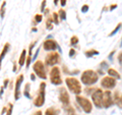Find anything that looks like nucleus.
Instances as JSON below:
<instances>
[{
  "label": "nucleus",
  "mask_w": 122,
  "mask_h": 115,
  "mask_svg": "<svg viewBox=\"0 0 122 115\" xmlns=\"http://www.w3.org/2000/svg\"><path fill=\"white\" fill-rule=\"evenodd\" d=\"M81 79L82 84H85L86 86H92V85H95V84L98 82L99 75L96 71H94L92 69H87L81 73Z\"/></svg>",
  "instance_id": "obj_1"
},
{
  "label": "nucleus",
  "mask_w": 122,
  "mask_h": 115,
  "mask_svg": "<svg viewBox=\"0 0 122 115\" xmlns=\"http://www.w3.org/2000/svg\"><path fill=\"white\" fill-rule=\"evenodd\" d=\"M65 83H66V86L68 87L69 91H71L73 94H75L76 96H77L78 94H81V83H79L76 78H66Z\"/></svg>",
  "instance_id": "obj_2"
},
{
  "label": "nucleus",
  "mask_w": 122,
  "mask_h": 115,
  "mask_svg": "<svg viewBox=\"0 0 122 115\" xmlns=\"http://www.w3.org/2000/svg\"><path fill=\"white\" fill-rule=\"evenodd\" d=\"M76 102L78 103V105L81 107L82 111H85L86 113H91L92 110H93V106H92V103L90 102L89 99L81 97V96H76Z\"/></svg>",
  "instance_id": "obj_3"
},
{
  "label": "nucleus",
  "mask_w": 122,
  "mask_h": 115,
  "mask_svg": "<svg viewBox=\"0 0 122 115\" xmlns=\"http://www.w3.org/2000/svg\"><path fill=\"white\" fill-rule=\"evenodd\" d=\"M45 89H46V83H41L39 94L34 100V105L37 107H42L45 103Z\"/></svg>",
  "instance_id": "obj_4"
},
{
  "label": "nucleus",
  "mask_w": 122,
  "mask_h": 115,
  "mask_svg": "<svg viewBox=\"0 0 122 115\" xmlns=\"http://www.w3.org/2000/svg\"><path fill=\"white\" fill-rule=\"evenodd\" d=\"M33 69L35 71V73L39 76L40 78L42 79H46L47 78V75H46V71H45V66L42 61L38 60L34 63V66H33Z\"/></svg>",
  "instance_id": "obj_5"
},
{
  "label": "nucleus",
  "mask_w": 122,
  "mask_h": 115,
  "mask_svg": "<svg viewBox=\"0 0 122 115\" xmlns=\"http://www.w3.org/2000/svg\"><path fill=\"white\" fill-rule=\"evenodd\" d=\"M50 80L53 85H61L62 84V78L60 75V70L57 66H54L50 71Z\"/></svg>",
  "instance_id": "obj_6"
},
{
  "label": "nucleus",
  "mask_w": 122,
  "mask_h": 115,
  "mask_svg": "<svg viewBox=\"0 0 122 115\" xmlns=\"http://www.w3.org/2000/svg\"><path fill=\"white\" fill-rule=\"evenodd\" d=\"M103 94L104 93L100 89H96L94 91V93L92 94V99H93V102L97 108L103 107Z\"/></svg>",
  "instance_id": "obj_7"
},
{
  "label": "nucleus",
  "mask_w": 122,
  "mask_h": 115,
  "mask_svg": "<svg viewBox=\"0 0 122 115\" xmlns=\"http://www.w3.org/2000/svg\"><path fill=\"white\" fill-rule=\"evenodd\" d=\"M60 60V56L57 52L53 51L51 53H49V54L47 55V57H46V64L49 65V66H53V65H55L59 62Z\"/></svg>",
  "instance_id": "obj_8"
},
{
  "label": "nucleus",
  "mask_w": 122,
  "mask_h": 115,
  "mask_svg": "<svg viewBox=\"0 0 122 115\" xmlns=\"http://www.w3.org/2000/svg\"><path fill=\"white\" fill-rule=\"evenodd\" d=\"M101 86L105 89L111 90L116 86V79L112 78V76H105L104 78L101 80Z\"/></svg>",
  "instance_id": "obj_9"
},
{
  "label": "nucleus",
  "mask_w": 122,
  "mask_h": 115,
  "mask_svg": "<svg viewBox=\"0 0 122 115\" xmlns=\"http://www.w3.org/2000/svg\"><path fill=\"white\" fill-rule=\"evenodd\" d=\"M113 98H112V94L110 91H106L103 94V107L104 108H109L113 105Z\"/></svg>",
  "instance_id": "obj_10"
},
{
  "label": "nucleus",
  "mask_w": 122,
  "mask_h": 115,
  "mask_svg": "<svg viewBox=\"0 0 122 115\" xmlns=\"http://www.w3.org/2000/svg\"><path fill=\"white\" fill-rule=\"evenodd\" d=\"M59 100L64 106L69 105V102H70L69 95H68L65 88H61V89H59Z\"/></svg>",
  "instance_id": "obj_11"
},
{
  "label": "nucleus",
  "mask_w": 122,
  "mask_h": 115,
  "mask_svg": "<svg viewBox=\"0 0 122 115\" xmlns=\"http://www.w3.org/2000/svg\"><path fill=\"white\" fill-rule=\"evenodd\" d=\"M22 82H24V75L20 74L16 78V82H15V92H14L15 100H18V99L20 98V86H21Z\"/></svg>",
  "instance_id": "obj_12"
},
{
  "label": "nucleus",
  "mask_w": 122,
  "mask_h": 115,
  "mask_svg": "<svg viewBox=\"0 0 122 115\" xmlns=\"http://www.w3.org/2000/svg\"><path fill=\"white\" fill-rule=\"evenodd\" d=\"M43 47L46 51H54L55 49L57 48V44H56V42L54 40H46L44 42V45H43Z\"/></svg>",
  "instance_id": "obj_13"
},
{
  "label": "nucleus",
  "mask_w": 122,
  "mask_h": 115,
  "mask_svg": "<svg viewBox=\"0 0 122 115\" xmlns=\"http://www.w3.org/2000/svg\"><path fill=\"white\" fill-rule=\"evenodd\" d=\"M26 58H28V57H26V50H25V49H24L22 52H21V54H20V59H18V64H20V67L24 65V63H25V61Z\"/></svg>",
  "instance_id": "obj_14"
},
{
  "label": "nucleus",
  "mask_w": 122,
  "mask_h": 115,
  "mask_svg": "<svg viewBox=\"0 0 122 115\" xmlns=\"http://www.w3.org/2000/svg\"><path fill=\"white\" fill-rule=\"evenodd\" d=\"M45 115H59V110L54 108V107H50L46 110Z\"/></svg>",
  "instance_id": "obj_15"
},
{
  "label": "nucleus",
  "mask_w": 122,
  "mask_h": 115,
  "mask_svg": "<svg viewBox=\"0 0 122 115\" xmlns=\"http://www.w3.org/2000/svg\"><path fill=\"white\" fill-rule=\"evenodd\" d=\"M108 74H110L109 76H112V78H118V79H119L121 78L119 72L116 71L115 69H113V68H109V69H108Z\"/></svg>",
  "instance_id": "obj_16"
},
{
  "label": "nucleus",
  "mask_w": 122,
  "mask_h": 115,
  "mask_svg": "<svg viewBox=\"0 0 122 115\" xmlns=\"http://www.w3.org/2000/svg\"><path fill=\"white\" fill-rule=\"evenodd\" d=\"M64 112H65V115H76L75 114V110L73 109V107L71 106H64Z\"/></svg>",
  "instance_id": "obj_17"
},
{
  "label": "nucleus",
  "mask_w": 122,
  "mask_h": 115,
  "mask_svg": "<svg viewBox=\"0 0 122 115\" xmlns=\"http://www.w3.org/2000/svg\"><path fill=\"white\" fill-rule=\"evenodd\" d=\"M9 47H10L9 43H6L4 45V47H3V49H2V52H1V59L4 58V56H5V54L7 53V51L9 50Z\"/></svg>",
  "instance_id": "obj_18"
},
{
  "label": "nucleus",
  "mask_w": 122,
  "mask_h": 115,
  "mask_svg": "<svg viewBox=\"0 0 122 115\" xmlns=\"http://www.w3.org/2000/svg\"><path fill=\"white\" fill-rule=\"evenodd\" d=\"M121 26H122V22H119V24H118V25L116 26V28L114 29V30L112 31V32L109 34V37H112V36H114V35H115V34L118 32V31H119V30L121 29Z\"/></svg>",
  "instance_id": "obj_19"
},
{
  "label": "nucleus",
  "mask_w": 122,
  "mask_h": 115,
  "mask_svg": "<svg viewBox=\"0 0 122 115\" xmlns=\"http://www.w3.org/2000/svg\"><path fill=\"white\" fill-rule=\"evenodd\" d=\"M53 22H54V21H53V18H48V20H47V22H46V26H46V28H47V30H49V31H51L52 29H53Z\"/></svg>",
  "instance_id": "obj_20"
},
{
  "label": "nucleus",
  "mask_w": 122,
  "mask_h": 115,
  "mask_svg": "<svg viewBox=\"0 0 122 115\" xmlns=\"http://www.w3.org/2000/svg\"><path fill=\"white\" fill-rule=\"evenodd\" d=\"M85 54H86V57H92V56H94V55H98L99 52L97 50H90V51H86Z\"/></svg>",
  "instance_id": "obj_21"
},
{
  "label": "nucleus",
  "mask_w": 122,
  "mask_h": 115,
  "mask_svg": "<svg viewBox=\"0 0 122 115\" xmlns=\"http://www.w3.org/2000/svg\"><path fill=\"white\" fill-rule=\"evenodd\" d=\"M58 14H59V17L61 18V20H66V12H65V10L64 9H60L58 11Z\"/></svg>",
  "instance_id": "obj_22"
},
{
  "label": "nucleus",
  "mask_w": 122,
  "mask_h": 115,
  "mask_svg": "<svg viewBox=\"0 0 122 115\" xmlns=\"http://www.w3.org/2000/svg\"><path fill=\"white\" fill-rule=\"evenodd\" d=\"M115 99H116V103H117V104L122 108V95L119 97V96H118V94L116 93V95H115Z\"/></svg>",
  "instance_id": "obj_23"
},
{
  "label": "nucleus",
  "mask_w": 122,
  "mask_h": 115,
  "mask_svg": "<svg viewBox=\"0 0 122 115\" xmlns=\"http://www.w3.org/2000/svg\"><path fill=\"white\" fill-rule=\"evenodd\" d=\"M52 18H53V21H54L55 25H58L59 24V20H58V18H59V14L58 13H56V12L53 13Z\"/></svg>",
  "instance_id": "obj_24"
},
{
  "label": "nucleus",
  "mask_w": 122,
  "mask_h": 115,
  "mask_svg": "<svg viewBox=\"0 0 122 115\" xmlns=\"http://www.w3.org/2000/svg\"><path fill=\"white\" fill-rule=\"evenodd\" d=\"M30 84H28V85L25 86V92H24V94H25V96L26 98H30Z\"/></svg>",
  "instance_id": "obj_25"
},
{
  "label": "nucleus",
  "mask_w": 122,
  "mask_h": 115,
  "mask_svg": "<svg viewBox=\"0 0 122 115\" xmlns=\"http://www.w3.org/2000/svg\"><path fill=\"white\" fill-rule=\"evenodd\" d=\"M77 43H78V38L76 37V36L71 37V39H70V44H71V45H76Z\"/></svg>",
  "instance_id": "obj_26"
},
{
  "label": "nucleus",
  "mask_w": 122,
  "mask_h": 115,
  "mask_svg": "<svg viewBox=\"0 0 122 115\" xmlns=\"http://www.w3.org/2000/svg\"><path fill=\"white\" fill-rule=\"evenodd\" d=\"M42 20H43V16H42L41 14H36V15H35V21H36L37 22H41Z\"/></svg>",
  "instance_id": "obj_27"
},
{
  "label": "nucleus",
  "mask_w": 122,
  "mask_h": 115,
  "mask_svg": "<svg viewBox=\"0 0 122 115\" xmlns=\"http://www.w3.org/2000/svg\"><path fill=\"white\" fill-rule=\"evenodd\" d=\"M5 4H6V2L4 1V2H3L2 3V5H1V18H3V17H4V7H5Z\"/></svg>",
  "instance_id": "obj_28"
},
{
  "label": "nucleus",
  "mask_w": 122,
  "mask_h": 115,
  "mask_svg": "<svg viewBox=\"0 0 122 115\" xmlns=\"http://www.w3.org/2000/svg\"><path fill=\"white\" fill-rule=\"evenodd\" d=\"M12 109H13V105L11 104V103H9V104H8V111H7V115H11V113H12Z\"/></svg>",
  "instance_id": "obj_29"
},
{
  "label": "nucleus",
  "mask_w": 122,
  "mask_h": 115,
  "mask_svg": "<svg viewBox=\"0 0 122 115\" xmlns=\"http://www.w3.org/2000/svg\"><path fill=\"white\" fill-rule=\"evenodd\" d=\"M46 3H47V1H46V0H43V2H42V5H41V11H42V12H44V11H45Z\"/></svg>",
  "instance_id": "obj_30"
},
{
  "label": "nucleus",
  "mask_w": 122,
  "mask_h": 115,
  "mask_svg": "<svg viewBox=\"0 0 122 115\" xmlns=\"http://www.w3.org/2000/svg\"><path fill=\"white\" fill-rule=\"evenodd\" d=\"M87 10H89V5H83L82 7H81V11H82V12H86V11Z\"/></svg>",
  "instance_id": "obj_31"
},
{
  "label": "nucleus",
  "mask_w": 122,
  "mask_h": 115,
  "mask_svg": "<svg viewBox=\"0 0 122 115\" xmlns=\"http://www.w3.org/2000/svg\"><path fill=\"white\" fill-rule=\"evenodd\" d=\"M68 55H69V57H73L75 55V50H74V49H70V50H69V54H68Z\"/></svg>",
  "instance_id": "obj_32"
},
{
  "label": "nucleus",
  "mask_w": 122,
  "mask_h": 115,
  "mask_svg": "<svg viewBox=\"0 0 122 115\" xmlns=\"http://www.w3.org/2000/svg\"><path fill=\"white\" fill-rule=\"evenodd\" d=\"M118 62L122 65V52H120L119 54H118Z\"/></svg>",
  "instance_id": "obj_33"
},
{
  "label": "nucleus",
  "mask_w": 122,
  "mask_h": 115,
  "mask_svg": "<svg viewBox=\"0 0 122 115\" xmlns=\"http://www.w3.org/2000/svg\"><path fill=\"white\" fill-rule=\"evenodd\" d=\"M60 3H61V6H65L66 5V0H60Z\"/></svg>",
  "instance_id": "obj_34"
},
{
  "label": "nucleus",
  "mask_w": 122,
  "mask_h": 115,
  "mask_svg": "<svg viewBox=\"0 0 122 115\" xmlns=\"http://www.w3.org/2000/svg\"><path fill=\"white\" fill-rule=\"evenodd\" d=\"M116 7H117V5H116V4H113V5L110 6V10H113L114 8H116Z\"/></svg>",
  "instance_id": "obj_35"
},
{
  "label": "nucleus",
  "mask_w": 122,
  "mask_h": 115,
  "mask_svg": "<svg viewBox=\"0 0 122 115\" xmlns=\"http://www.w3.org/2000/svg\"><path fill=\"white\" fill-rule=\"evenodd\" d=\"M30 78H32V80H35V79H36L35 73H32V74H30Z\"/></svg>",
  "instance_id": "obj_36"
},
{
  "label": "nucleus",
  "mask_w": 122,
  "mask_h": 115,
  "mask_svg": "<svg viewBox=\"0 0 122 115\" xmlns=\"http://www.w3.org/2000/svg\"><path fill=\"white\" fill-rule=\"evenodd\" d=\"M7 84H8V79H5V80H4V88H6Z\"/></svg>",
  "instance_id": "obj_37"
},
{
  "label": "nucleus",
  "mask_w": 122,
  "mask_h": 115,
  "mask_svg": "<svg viewBox=\"0 0 122 115\" xmlns=\"http://www.w3.org/2000/svg\"><path fill=\"white\" fill-rule=\"evenodd\" d=\"M35 115H43V113H42V111H38Z\"/></svg>",
  "instance_id": "obj_38"
},
{
  "label": "nucleus",
  "mask_w": 122,
  "mask_h": 115,
  "mask_svg": "<svg viewBox=\"0 0 122 115\" xmlns=\"http://www.w3.org/2000/svg\"><path fill=\"white\" fill-rule=\"evenodd\" d=\"M58 1H59V0H54V4L57 5V4H58Z\"/></svg>",
  "instance_id": "obj_39"
},
{
  "label": "nucleus",
  "mask_w": 122,
  "mask_h": 115,
  "mask_svg": "<svg viewBox=\"0 0 122 115\" xmlns=\"http://www.w3.org/2000/svg\"><path fill=\"white\" fill-rule=\"evenodd\" d=\"M5 111H6V107H4V108H3V109H2V114H3V113H4V112H5Z\"/></svg>",
  "instance_id": "obj_40"
},
{
  "label": "nucleus",
  "mask_w": 122,
  "mask_h": 115,
  "mask_svg": "<svg viewBox=\"0 0 122 115\" xmlns=\"http://www.w3.org/2000/svg\"><path fill=\"white\" fill-rule=\"evenodd\" d=\"M121 45H122V43H121Z\"/></svg>",
  "instance_id": "obj_41"
}]
</instances>
